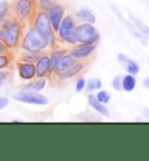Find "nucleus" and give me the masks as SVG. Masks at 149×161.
I'll list each match as a JSON object with an SVG mask.
<instances>
[{"mask_svg": "<svg viewBox=\"0 0 149 161\" xmlns=\"http://www.w3.org/2000/svg\"><path fill=\"white\" fill-rule=\"evenodd\" d=\"M76 35L77 43L97 46L100 39V34L94 27V24H90V22H78Z\"/></svg>", "mask_w": 149, "mask_h": 161, "instance_id": "nucleus-6", "label": "nucleus"}, {"mask_svg": "<svg viewBox=\"0 0 149 161\" xmlns=\"http://www.w3.org/2000/svg\"><path fill=\"white\" fill-rule=\"evenodd\" d=\"M65 12H67V9H65L64 5L60 4V3H56L48 11V15L49 19H50V22H51V26L56 33L60 28L63 19L65 18Z\"/></svg>", "mask_w": 149, "mask_h": 161, "instance_id": "nucleus-12", "label": "nucleus"}, {"mask_svg": "<svg viewBox=\"0 0 149 161\" xmlns=\"http://www.w3.org/2000/svg\"><path fill=\"white\" fill-rule=\"evenodd\" d=\"M45 85H47V77H35V78L28 80V83L24 85L22 90L40 92L45 88Z\"/></svg>", "mask_w": 149, "mask_h": 161, "instance_id": "nucleus-16", "label": "nucleus"}, {"mask_svg": "<svg viewBox=\"0 0 149 161\" xmlns=\"http://www.w3.org/2000/svg\"><path fill=\"white\" fill-rule=\"evenodd\" d=\"M15 68L18 71V75L21 80H30L36 77V67L35 63H30V62H26L22 60L15 61Z\"/></svg>", "mask_w": 149, "mask_h": 161, "instance_id": "nucleus-9", "label": "nucleus"}, {"mask_svg": "<svg viewBox=\"0 0 149 161\" xmlns=\"http://www.w3.org/2000/svg\"><path fill=\"white\" fill-rule=\"evenodd\" d=\"M39 12L36 0H14L11 3V15L24 24L30 25L34 16Z\"/></svg>", "mask_w": 149, "mask_h": 161, "instance_id": "nucleus-4", "label": "nucleus"}, {"mask_svg": "<svg viewBox=\"0 0 149 161\" xmlns=\"http://www.w3.org/2000/svg\"><path fill=\"white\" fill-rule=\"evenodd\" d=\"M142 84H143V86L146 89H149V77H146L145 80H143V82H142Z\"/></svg>", "mask_w": 149, "mask_h": 161, "instance_id": "nucleus-33", "label": "nucleus"}, {"mask_svg": "<svg viewBox=\"0 0 149 161\" xmlns=\"http://www.w3.org/2000/svg\"><path fill=\"white\" fill-rule=\"evenodd\" d=\"M13 98L16 102L32 105H48L49 99L45 96L41 95L40 92H34L28 90H21L19 92L13 95Z\"/></svg>", "mask_w": 149, "mask_h": 161, "instance_id": "nucleus-8", "label": "nucleus"}, {"mask_svg": "<svg viewBox=\"0 0 149 161\" xmlns=\"http://www.w3.org/2000/svg\"><path fill=\"white\" fill-rule=\"evenodd\" d=\"M96 48H97V46H93V44L77 43L72 46V48L69 52L78 61H86L94 54Z\"/></svg>", "mask_w": 149, "mask_h": 161, "instance_id": "nucleus-10", "label": "nucleus"}, {"mask_svg": "<svg viewBox=\"0 0 149 161\" xmlns=\"http://www.w3.org/2000/svg\"><path fill=\"white\" fill-rule=\"evenodd\" d=\"M13 62H14V54H6V55H0V69L12 68Z\"/></svg>", "mask_w": 149, "mask_h": 161, "instance_id": "nucleus-24", "label": "nucleus"}, {"mask_svg": "<svg viewBox=\"0 0 149 161\" xmlns=\"http://www.w3.org/2000/svg\"><path fill=\"white\" fill-rule=\"evenodd\" d=\"M75 18L78 22H90V24H96V15L93 13L92 9L90 8H82L79 11H77L75 14Z\"/></svg>", "mask_w": 149, "mask_h": 161, "instance_id": "nucleus-18", "label": "nucleus"}, {"mask_svg": "<svg viewBox=\"0 0 149 161\" xmlns=\"http://www.w3.org/2000/svg\"><path fill=\"white\" fill-rule=\"evenodd\" d=\"M8 98L7 97H0V110L5 109L8 105Z\"/></svg>", "mask_w": 149, "mask_h": 161, "instance_id": "nucleus-32", "label": "nucleus"}, {"mask_svg": "<svg viewBox=\"0 0 149 161\" xmlns=\"http://www.w3.org/2000/svg\"><path fill=\"white\" fill-rule=\"evenodd\" d=\"M68 49L63 48V47H57V48L50 49L49 52V58H50V67H51V73L52 69L55 68V65L57 64V62L64 56L65 54L68 53Z\"/></svg>", "mask_w": 149, "mask_h": 161, "instance_id": "nucleus-19", "label": "nucleus"}, {"mask_svg": "<svg viewBox=\"0 0 149 161\" xmlns=\"http://www.w3.org/2000/svg\"><path fill=\"white\" fill-rule=\"evenodd\" d=\"M118 62L122 68L126 70L127 74H132L136 76L139 71H140V65L137 62H135L134 60L129 58L128 56H126L125 54H119L118 55Z\"/></svg>", "mask_w": 149, "mask_h": 161, "instance_id": "nucleus-15", "label": "nucleus"}, {"mask_svg": "<svg viewBox=\"0 0 149 161\" xmlns=\"http://www.w3.org/2000/svg\"><path fill=\"white\" fill-rule=\"evenodd\" d=\"M39 11H45L48 12L49 9L57 3V0H36Z\"/></svg>", "mask_w": 149, "mask_h": 161, "instance_id": "nucleus-27", "label": "nucleus"}, {"mask_svg": "<svg viewBox=\"0 0 149 161\" xmlns=\"http://www.w3.org/2000/svg\"><path fill=\"white\" fill-rule=\"evenodd\" d=\"M30 25H32L33 27H35L42 35H45V39L49 41L50 49L61 47V42L58 40V37H57V33L52 28L48 12L39 11L36 13V15L34 16V19L30 22Z\"/></svg>", "mask_w": 149, "mask_h": 161, "instance_id": "nucleus-3", "label": "nucleus"}, {"mask_svg": "<svg viewBox=\"0 0 149 161\" xmlns=\"http://www.w3.org/2000/svg\"><path fill=\"white\" fill-rule=\"evenodd\" d=\"M88 104H89L98 114H100V116H109V109L106 108V105L98 101L96 95H93L92 92L88 96Z\"/></svg>", "mask_w": 149, "mask_h": 161, "instance_id": "nucleus-17", "label": "nucleus"}, {"mask_svg": "<svg viewBox=\"0 0 149 161\" xmlns=\"http://www.w3.org/2000/svg\"><path fill=\"white\" fill-rule=\"evenodd\" d=\"M13 76V69L7 68V69H0V88L4 84H6L8 80L12 78Z\"/></svg>", "mask_w": 149, "mask_h": 161, "instance_id": "nucleus-26", "label": "nucleus"}, {"mask_svg": "<svg viewBox=\"0 0 149 161\" xmlns=\"http://www.w3.org/2000/svg\"><path fill=\"white\" fill-rule=\"evenodd\" d=\"M45 53L48 52L47 50H45V52H24V50H21L20 55H19V60L30 62V63H36Z\"/></svg>", "mask_w": 149, "mask_h": 161, "instance_id": "nucleus-20", "label": "nucleus"}, {"mask_svg": "<svg viewBox=\"0 0 149 161\" xmlns=\"http://www.w3.org/2000/svg\"><path fill=\"white\" fill-rule=\"evenodd\" d=\"M77 61H78V60H77V58H75V57L70 54V52H68L64 56L62 57V58L57 62V64L55 65V68L52 69L51 75H50L48 78H49V80H52L54 77H56V76H58L60 74L64 73L67 69H69L70 67H72Z\"/></svg>", "mask_w": 149, "mask_h": 161, "instance_id": "nucleus-13", "label": "nucleus"}, {"mask_svg": "<svg viewBox=\"0 0 149 161\" xmlns=\"http://www.w3.org/2000/svg\"><path fill=\"white\" fill-rule=\"evenodd\" d=\"M136 86V78L135 75L132 74H126L122 76V91L126 92H132Z\"/></svg>", "mask_w": 149, "mask_h": 161, "instance_id": "nucleus-21", "label": "nucleus"}, {"mask_svg": "<svg viewBox=\"0 0 149 161\" xmlns=\"http://www.w3.org/2000/svg\"><path fill=\"white\" fill-rule=\"evenodd\" d=\"M112 88L115 91H122V76L118 75L112 80Z\"/></svg>", "mask_w": 149, "mask_h": 161, "instance_id": "nucleus-29", "label": "nucleus"}, {"mask_svg": "<svg viewBox=\"0 0 149 161\" xmlns=\"http://www.w3.org/2000/svg\"><path fill=\"white\" fill-rule=\"evenodd\" d=\"M77 22L76 18L72 15H65L61 24L60 28L57 31V37L61 43H65L68 46H75L77 44Z\"/></svg>", "mask_w": 149, "mask_h": 161, "instance_id": "nucleus-5", "label": "nucleus"}, {"mask_svg": "<svg viewBox=\"0 0 149 161\" xmlns=\"http://www.w3.org/2000/svg\"><path fill=\"white\" fill-rule=\"evenodd\" d=\"M27 25L9 15L0 24V41H3L12 52L20 49L21 40L24 37Z\"/></svg>", "mask_w": 149, "mask_h": 161, "instance_id": "nucleus-1", "label": "nucleus"}, {"mask_svg": "<svg viewBox=\"0 0 149 161\" xmlns=\"http://www.w3.org/2000/svg\"><path fill=\"white\" fill-rule=\"evenodd\" d=\"M12 50L8 48L3 41H0V55H6V54H12Z\"/></svg>", "mask_w": 149, "mask_h": 161, "instance_id": "nucleus-31", "label": "nucleus"}, {"mask_svg": "<svg viewBox=\"0 0 149 161\" xmlns=\"http://www.w3.org/2000/svg\"><path fill=\"white\" fill-rule=\"evenodd\" d=\"M130 20L133 21V24L136 26L137 29L140 31V33H141L142 35H143L147 40H149V26L145 25L141 20L136 19V18H135V16H133V15H130Z\"/></svg>", "mask_w": 149, "mask_h": 161, "instance_id": "nucleus-23", "label": "nucleus"}, {"mask_svg": "<svg viewBox=\"0 0 149 161\" xmlns=\"http://www.w3.org/2000/svg\"><path fill=\"white\" fill-rule=\"evenodd\" d=\"M88 64H89V60L77 61L72 67H70L69 69H67L64 73L60 74L58 76L54 77L52 80H50V83H52V84H63L65 82L72 80L73 77L79 76L81 74L84 73Z\"/></svg>", "mask_w": 149, "mask_h": 161, "instance_id": "nucleus-7", "label": "nucleus"}, {"mask_svg": "<svg viewBox=\"0 0 149 161\" xmlns=\"http://www.w3.org/2000/svg\"><path fill=\"white\" fill-rule=\"evenodd\" d=\"M103 88V82L99 78H90L88 82H86V88L85 90L89 93L94 92V91H98Z\"/></svg>", "mask_w": 149, "mask_h": 161, "instance_id": "nucleus-22", "label": "nucleus"}, {"mask_svg": "<svg viewBox=\"0 0 149 161\" xmlns=\"http://www.w3.org/2000/svg\"><path fill=\"white\" fill-rule=\"evenodd\" d=\"M96 97H97L98 101L105 105L109 104V101H111V93L109 91H106V90H99L98 93L96 95Z\"/></svg>", "mask_w": 149, "mask_h": 161, "instance_id": "nucleus-28", "label": "nucleus"}, {"mask_svg": "<svg viewBox=\"0 0 149 161\" xmlns=\"http://www.w3.org/2000/svg\"><path fill=\"white\" fill-rule=\"evenodd\" d=\"M50 48L49 41L35 27L28 25L21 40L20 49L24 52H45Z\"/></svg>", "mask_w": 149, "mask_h": 161, "instance_id": "nucleus-2", "label": "nucleus"}, {"mask_svg": "<svg viewBox=\"0 0 149 161\" xmlns=\"http://www.w3.org/2000/svg\"><path fill=\"white\" fill-rule=\"evenodd\" d=\"M11 15V4L7 1H0V24Z\"/></svg>", "mask_w": 149, "mask_h": 161, "instance_id": "nucleus-25", "label": "nucleus"}, {"mask_svg": "<svg viewBox=\"0 0 149 161\" xmlns=\"http://www.w3.org/2000/svg\"><path fill=\"white\" fill-rule=\"evenodd\" d=\"M143 113H145L143 116H145V117L149 120V109H145V110H143Z\"/></svg>", "mask_w": 149, "mask_h": 161, "instance_id": "nucleus-34", "label": "nucleus"}, {"mask_svg": "<svg viewBox=\"0 0 149 161\" xmlns=\"http://www.w3.org/2000/svg\"><path fill=\"white\" fill-rule=\"evenodd\" d=\"M86 82L88 80H85L83 76H79L76 80V91L77 92H82L83 90H85L86 88Z\"/></svg>", "mask_w": 149, "mask_h": 161, "instance_id": "nucleus-30", "label": "nucleus"}, {"mask_svg": "<svg viewBox=\"0 0 149 161\" xmlns=\"http://www.w3.org/2000/svg\"><path fill=\"white\" fill-rule=\"evenodd\" d=\"M36 67V77H47L48 78L51 75V67H50V58H49V52L45 53L43 56L35 63Z\"/></svg>", "mask_w": 149, "mask_h": 161, "instance_id": "nucleus-14", "label": "nucleus"}, {"mask_svg": "<svg viewBox=\"0 0 149 161\" xmlns=\"http://www.w3.org/2000/svg\"><path fill=\"white\" fill-rule=\"evenodd\" d=\"M111 9H112L113 13H114V14L117 15L118 19H119V20L121 21V24L125 25L126 27L128 28L129 33H130V34H132V35H133L134 37H136L137 40L141 41V43H142V44H145V46H146V44H147V39H146V37L143 36V35H142L141 33H140V31L137 29L136 26H135V25L133 24V21H132V20H130V21L127 20V19H126L125 16L122 15V13L120 12V9L115 7L114 5H111Z\"/></svg>", "mask_w": 149, "mask_h": 161, "instance_id": "nucleus-11", "label": "nucleus"}]
</instances>
